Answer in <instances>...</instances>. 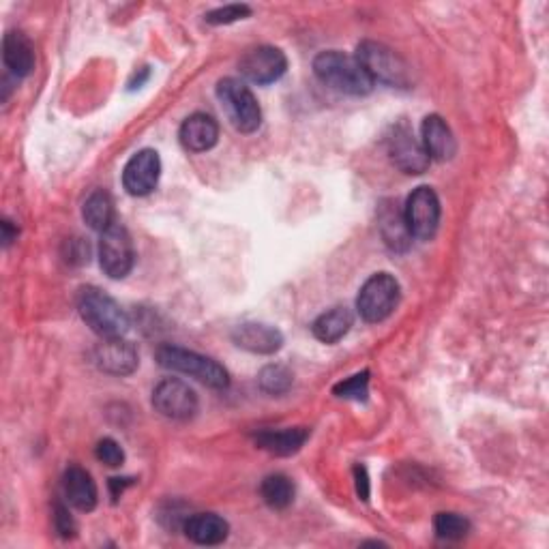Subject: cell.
Returning <instances> with one entry per match:
<instances>
[{
  "instance_id": "obj_13",
  "label": "cell",
  "mask_w": 549,
  "mask_h": 549,
  "mask_svg": "<svg viewBox=\"0 0 549 549\" xmlns=\"http://www.w3.org/2000/svg\"><path fill=\"white\" fill-rule=\"evenodd\" d=\"M95 365L110 376H131L140 365V356L136 346L123 337L103 339L93 352Z\"/></svg>"
},
{
  "instance_id": "obj_4",
  "label": "cell",
  "mask_w": 549,
  "mask_h": 549,
  "mask_svg": "<svg viewBox=\"0 0 549 549\" xmlns=\"http://www.w3.org/2000/svg\"><path fill=\"white\" fill-rule=\"evenodd\" d=\"M217 99L226 110L228 121L241 133H254L262 125V110L251 88L236 80L224 78L217 82Z\"/></svg>"
},
{
  "instance_id": "obj_19",
  "label": "cell",
  "mask_w": 549,
  "mask_h": 549,
  "mask_svg": "<svg viewBox=\"0 0 549 549\" xmlns=\"http://www.w3.org/2000/svg\"><path fill=\"white\" fill-rule=\"evenodd\" d=\"M309 438L307 427H286V429H262L256 436V444L271 455L290 457L303 449Z\"/></svg>"
},
{
  "instance_id": "obj_14",
  "label": "cell",
  "mask_w": 549,
  "mask_h": 549,
  "mask_svg": "<svg viewBox=\"0 0 549 549\" xmlns=\"http://www.w3.org/2000/svg\"><path fill=\"white\" fill-rule=\"evenodd\" d=\"M232 341L251 354H275L284 346V335L275 326L245 322L232 331Z\"/></svg>"
},
{
  "instance_id": "obj_31",
  "label": "cell",
  "mask_w": 549,
  "mask_h": 549,
  "mask_svg": "<svg viewBox=\"0 0 549 549\" xmlns=\"http://www.w3.org/2000/svg\"><path fill=\"white\" fill-rule=\"evenodd\" d=\"M354 479H356V494H359L361 500H369V477H367V468L365 466H356L354 468Z\"/></svg>"
},
{
  "instance_id": "obj_3",
  "label": "cell",
  "mask_w": 549,
  "mask_h": 549,
  "mask_svg": "<svg viewBox=\"0 0 549 549\" xmlns=\"http://www.w3.org/2000/svg\"><path fill=\"white\" fill-rule=\"evenodd\" d=\"M78 311L86 326L101 339L123 337L129 331L127 311L110 294L95 286H86L78 294Z\"/></svg>"
},
{
  "instance_id": "obj_24",
  "label": "cell",
  "mask_w": 549,
  "mask_h": 549,
  "mask_svg": "<svg viewBox=\"0 0 549 549\" xmlns=\"http://www.w3.org/2000/svg\"><path fill=\"white\" fill-rule=\"evenodd\" d=\"M294 483L286 474H269L260 485V496L264 500L266 507H271L273 511H284L288 509L292 500H294Z\"/></svg>"
},
{
  "instance_id": "obj_11",
  "label": "cell",
  "mask_w": 549,
  "mask_h": 549,
  "mask_svg": "<svg viewBox=\"0 0 549 549\" xmlns=\"http://www.w3.org/2000/svg\"><path fill=\"white\" fill-rule=\"evenodd\" d=\"M389 155L395 166L406 174H423L429 168V155L425 153L423 144L414 138L412 129L406 123H399L391 129L389 138Z\"/></svg>"
},
{
  "instance_id": "obj_25",
  "label": "cell",
  "mask_w": 549,
  "mask_h": 549,
  "mask_svg": "<svg viewBox=\"0 0 549 549\" xmlns=\"http://www.w3.org/2000/svg\"><path fill=\"white\" fill-rule=\"evenodd\" d=\"M258 382H260V389L264 393L269 395H286L292 384H294V376L290 369L286 365H266L262 367V372L258 376Z\"/></svg>"
},
{
  "instance_id": "obj_2",
  "label": "cell",
  "mask_w": 549,
  "mask_h": 549,
  "mask_svg": "<svg viewBox=\"0 0 549 549\" xmlns=\"http://www.w3.org/2000/svg\"><path fill=\"white\" fill-rule=\"evenodd\" d=\"M155 356H157V363L161 367L170 369V372L191 376L209 389H217V391L228 389L230 384L228 369L224 365H219L215 359H211V356H204L200 352L187 350L181 346H172V344L159 346Z\"/></svg>"
},
{
  "instance_id": "obj_26",
  "label": "cell",
  "mask_w": 549,
  "mask_h": 549,
  "mask_svg": "<svg viewBox=\"0 0 549 549\" xmlns=\"http://www.w3.org/2000/svg\"><path fill=\"white\" fill-rule=\"evenodd\" d=\"M470 522L459 513H438L434 519L436 537L442 541H462L468 537Z\"/></svg>"
},
{
  "instance_id": "obj_23",
  "label": "cell",
  "mask_w": 549,
  "mask_h": 549,
  "mask_svg": "<svg viewBox=\"0 0 549 549\" xmlns=\"http://www.w3.org/2000/svg\"><path fill=\"white\" fill-rule=\"evenodd\" d=\"M82 217L88 224V228H93L99 234L106 232L116 221L114 202H112V196L108 194V191H103V189L93 191V194L86 198V202L82 206Z\"/></svg>"
},
{
  "instance_id": "obj_30",
  "label": "cell",
  "mask_w": 549,
  "mask_h": 549,
  "mask_svg": "<svg viewBox=\"0 0 549 549\" xmlns=\"http://www.w3.org/2000/svg\"><path fill=\"white\" fill-rule=\"evenodd\" d=\"M54 526H56V532L61 534L63 539H71L73 534H76V522H73V517L69 515L67 507H63V504H56Z\"/></svg>"
},
{
  "instance_id": "obj_5",
  "label": "cell",
  "mask_w": 549,
  "mask_h": 549,
  "mask_svg": "<svg viewBox=\"0 0 549 549\" xmlns=\"http://www.w3.org/2000/svg\"><path fill=\"white\" fill-rule=\"evenodd\" d=\"M356 58L374 82L408 88L412 84L410 65L395 50L378 41H363L356 48Z\"/></svg>"
},
{
  "instance_id": "obj_10",
  "label": "cell",
  "mask_w": 549,
  "mask_h": 549,
  "mask_svg": "<svg viewBox=\"0 0 549 549\" xmlns=\"http://www.w3.org/2000/svg\"><path fill=\"white\" fill-rule=\"evenodd\" d=\"M239 69H241V76L249 82L260 84V86L273 84L286 73L288 58L275 46H258L243 54Z\"/></svg>"
},
{
  "instance_id": "obj_12",
  "label": "cell",
  "mask_w": 549,
  "mask_h": 549,
  "mask_svg": "<svg viewBox=\"0 0 549 549\" xmlns=\"http://www.w3.org/2000/svg\"><path fill=\"white\" fill-rule=\"evenodd\" d=\"M161 176V159L153 148H142L133 155L123 170V187L129 196H148Z\"/></svg>"
},
{
  "instance_id": "obj_6",
  "label": "cell",
  "mask_w": 549,
  "mask_h": 549,
  "mask_svg": "<svg viewBox=\"0 0 549 549\" xmlns=\"http://www.w3.org/2000/svg\"><path fill=\"white\" fill-rule=\"evenodd\" d=\"M399 294H402L399 281L391 273H376L365 281L359 296H356V311L369 324L382 322L395 311Z\"/></svg>"
},
{
  "instance_id": "obj_9",
  "label": "cell",
  "mask_w": 549,
  "mask_h": 549,
  "mask_svg": "<svg viewBox=\"0 0 549 549\" xmlns=\"http://www.w3.org/2000/svg\"><path fill=\"white\" fill-rule=\"evenodd\" d=\"M198 395L187 382L178 378L161 380L153 391V408L170 421H189L198 412Z\"/></svg>"
},
{
  "instance_id": "obj_32",
  "label": "cell",
  "mask_w": 549,
  "mask_h": 549,
  "mask_svg": "<svg viewBox=\"0 0 549 549\" xmlns=\"http://www.w3.org/2000/svg\"><path fill=\"white\" fill-rule=\"evenodd\" d=\"M129 485H133V479H110V492H112L114 502L118 500V496H121Z\"/></svg>"
},
{
  "instance_id": "obj_15",
  "label": "cell",
  "mask_w": 549,
  "mask_h": 549,
  "mask_svg": "<svg viewBox=\"0 0 549 549\" xmlns=\"http://www.w3.org/2000/svg\"><path fill=\"white\" fill-rule=\"evenodd\" d=\"M178 138L189 153H206L217 144L219 140V125L213 116L196 112L187 116L181 131H178Z\"/></svg>"
},
{
  "instance_id": "obj_8",
  "label": "cell",
  "mask_w": 549,
  "mask_h": 549,
  "mask_svg": "<svg viewBox=\"0 0 549 549\" xmlns=\"http://www.w3.org/2000/svg\"><path fill=\"white\" fill-rule=\"evenodd\" d=\"M440 215V200L432 187H419L408 196L404 206V219L414 239H434L440 226Z\"/></svg>"
},
{
  "instance_id": "obj_28",
  "label": "cell",
  "mask_w": 549,
  "mask_h": 549,
  "mask_svg": "<svg viewBox=\"0 0 549 549\" xmlns=\"http://www.w3.org/2000/svg\"><path fill=\"white\" fill-rule=\"evenodd\" d=\"M249 16H251V9L247 5H226V7H219L215 11L206 13L204 20H206V24L221 26V24H232V22L245 20Z\"/></svg>"
},
{
  "instance_id": "obj_21",
  "label": "cell",
  "mask_w": 549,
  "mask_h": 549,
  "mask_svg": "<svg viewBox=\"0 0 549 549\" xmlns=\"http://www.w3.org/2000/svg\"><path fill=\"white\" fill-rule=\"evenodd\" d=\"M378 221H380L382 239H384V243H387L389 249H393V251H406L410 247L412 234H410V230L406 226L404 211H399L397 204L384 202L380 206Z\"/></svg>"
},
{
  "instance_id": "obj_18",
  "label": "cell",
  "mask_w": 549,
  "mask_h": 549,
  "mask_svg": "<svg viewBox=\"0 0 549 549\" xmlns=\"http://www.w3.org/2000/svg\"><path fill=\"white\" fill-rule=\"evenodd\" d=\"M183 530L196 545H221L230 534V524L217 513H194L185 519Z\"/></svg>"
},
{
  "instance_id": "obj_29",
  "label": "cell",
  "mask_w": 549,
  "mask_h": 549,
  "mask_svg": "<svg viewBox=\"0 0 549 549\" xmlns=\"http://www.w3.org/2000/svg\"><path fill=\"white\" fill-rule=\"evenodd\" d=\"M95 457L99 459L101 464H106L110 468H118V466L125 464V451L114 438L99 440L97 447H95Z\"/></svg>"
},
{
  "instance_id": "obj_22",
  "label": "cell",
  "mask_w": 549,
  "mask_h": 549,
  "mask_svg": "<svg viewBox=\"0 0 549 549\" xmlns=\"http://www.w3.org/2000/svg\"><path fill=\"white\" fill-rule=\"evenodd\" d=\"M352 324H354L352 311L348 307L339 305L318 316L316 322L311 324V331H314V337L322 341V344H337L341 337L348 335Z\"/></svg>"
},
{
  "instance_id": "obj_20",
  "label": "cell",
  "mask_w": 549,
  "mask_h": 549,
  "mask_svg": "<svg viewBox=\"0 0 549 549\" xmlns=\"http://www.w3.org/2000/svg\"><path fill=\"white\" fill-rule=\"evenodd\" d=\"M3 61L16 78L31 76L35 69V48L20 31H9L3 39Z\"/></svg>"
},
{
  "instance_id": "obj_17",
  "label": "cell",
  "mask_w": 549,
  "mask_h": 549,
  "mask_svg": "<svg viewBox=\"0 0 549 549\" xmlns=\"http://www.w3.org/2000/svg\"><path fill=\"white\" fill-rule=\"evenodd\" d=\"M63 492L67 502L73 509H78L82 513H91L97 507V485L93 481L91 474H88L80 466H71L67 468L65 477H63Z\"/></svg>"
},
{
  "instance_id": "obj_1",
  "label": "cell",
  "mask_w": 549,
  "mask_h": 549,
  "mask_svg": "<svg viewBox=\"0 0 549 549\" xmlns=\"http://www.w3.org/2000/svg\"><path fill=\"white\" fill-rule=\"evenodd\" d=\"M316 78L337 93L365 97L374 91V80L359 58L339 50H326L314 58Z\"/></svg>"
},
{
  "instance_id": "obj_7",
  "label": "cell",
  "mask_w": 549,
  "mask_h": 549,
  "mask_svg": "<svg viewBox=\"0 0 549 549\" xmlns=\"http://www.w3.org/2000/svg\"><path fill=\"white\" fill-rule=\"evenodd\" d=\"M133 262H136V249H133V241L123 224H114L101 232L99 239V264L101 271L110 279H123L131 273Z\"/></svg>"
},
{
  "instance_id": "obj_33",
  "label": "cell",
  "mask_w": 549,
  "mask_h": 549,
  "mask_svg": "<svg viewBox=\"0 0 549 549\" xmlns=\"http://www.w3.org/2000/svg\"><path fill=\"white\" fill-rule=\"evenodd\" d=\"M16 239H18V228H13L9 219H3V245L9 247Z\"/></svg>"
},
{
  "instance_id": "obj_16",
  "label": "cell",
  "mask_w": 549,
  "mask_h": 549,
  "mask_svg": "<svg viewBox=\"0 0 549 549\" xmlns=\"http://www.w3.org/2000/svg\"><path fill=\"white\" fill-rule=\"evenodd\" d=\"M421 144L429 159L436 161H449L457 153V142L451 127L447 125L442 116L429 114L425 116L423 127H421Z\"/></svg>"
},
{
  "instance_id": "obj_27",
  "label": "cell",
  "mask_w": 549,
  "mask_h": 549,
  "mask_svg": "<svg viewBox=\"0 0 549 549\" xmlns=\"http://www.w3.org/2000/svg\"><path fill=\"white\" fill-rule=\"evenodd\" d=\"M333 393L337 397H344V399H354V402H365L367 395H369V372H361L356 374L344 382L335 384Z\"/></svg>"
}]
</instances>
